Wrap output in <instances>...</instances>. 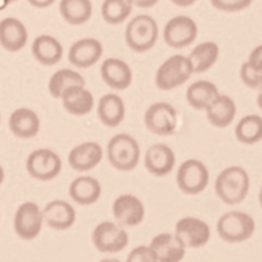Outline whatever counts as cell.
I'll list each match as a JSON object with an SVG mask.
<instances>
[{
	"label": "cell",
	"instance_id": "6da1fadb",
	"mask_svg": "<svg viewBox=\"0 0 262 262\" xmlns=\"http://www.w3.org/2000/svg\"><path fill=\"white\" fill-rule=\"evenodd\" d=\"M250 175L240 165H230L218 175L214 192L226 205H238L250 192Z\"/></svg>",
	"mask_w": 262,
	"mask_h": 262
},
{
	"label": "cell",
	"instance_id": "7a4b0ae2",
	"mask_svg": "<svg viewBox=\"0 0 262 262\" xmlns=\"http://www.w3.org/2000/svg\"><path fill=\"white\" fill-rule=\"evenodd\" d=\"M106 158L119 172H132L140 162V145L129 134H116L106 145Z\"/></svg>",
	"mask_w": 262,
	"mask_h": 262
},
{
	"label": "cell",
	"instance_id": "3957f363",
	"mask_svg": "<svg viewBox=\"0 0 262 262\" xmlns=\"http://www.w3.org/2000/svg\"><path fill=\"white\" fill-rule=\"evenodd\" d=\"M124 38L132 51L146 53L159 38V26L149 14H138L127 23Z\"/></svg>",
	"mask_w": 262,
	"mask_h": 262
},
{
	"label": "cell",
	"instance_id": "277c9868",
	"mask_svg": "<svg viewBox=\"0 0 262 262\" xmlns=\"http://www.w3.org/2000/svg\"><path fill=\"white\" fill-rule=\"evenodd\" d=\"M254 230V218L245 211H227L216 223L218 235L227 243H242L250 240Z\"/></svg>",
	"mask_w": 262,
	"mask_h": 262
},
{
	"label": "cell",
	"instance_id": "5b68a950",
	"mask_svg": "<svg viewBox=\"0 0 262 262\" xmlns=\"http://www.w3.org/2000/svg\"><path fill=\"white\" fill-rule=\"evenodd\" d=\"M192 66L188 56L173 54L159 66L154 81L161 91H172L186 83L192 75Z\"/></svg>",
	"mask_w": 262,
	"mask_h": 262
},
{
	"label": "cell",
	"instance_id": "8992f818",
	"mask_svg": "<svg viewBox=\"0 0 262 262\" xmlns=\"http://www.w3.org/2000/svg\"><path fill=\"white\" fill-rule=\"evenodd\" d=\"M26 170L37 181H51L62 172V159L50 148H38L27 156Z\"/></svg>",
	"mask_w": 262,
	"mask_h": 262
},
{
	"label": "cell",
	"instance_id": "52a82bcc",
	"mask_svg": "<svg viewBox=\"0 0 262 262\" xmlns=\"http://www.w3.org/2000/svg\"><path fill=\"white\" fill-rule=\"evenodd\" d=\"M92 245L100 253L115 254L119 253L129 245V234L124 226L113 221H102L92 230Z\"/></svg>",
	"mask_w": 262,
	"mask_h": 262
},
{
	"label": "cell",
	"instance_id": "ba28073f",
	"mask_svg": "<svg viewBox=\"0 0 262 262\" xmlns=\"http://www.w3.org/2000/svg\"><path fill=\"white\" fill-rule=\"evenodd\" d=\"M210 183L208 167L199 159L184 161L177 172V184L181 192L188 195H197L204 192Z\"/></svg>",
	"mask_w": 262,
	"mask_h": 262
},
{
	"label": "cell",
	"instance_id": "9c48e42d",
	"mask_svg": "<svg viewBox=\"0 0 262 262\" xmlns=\"http://www.w3.org/2000/svg\"><path fill=\"white\" fill-rule=\"evenodd\" d=\"M43 224V213L38 204L32 202V200H27V202H23L16 208V213H14L13 218V229L14 234L21 240H35L41 232Z\"/></svg>",
	"mask_w": 262,
	"mask_h": 262
},
{
	"label": "cell",
	"instance_id": "30bf717a",
	"mask_svg": "<svg viewBox=\"0 0 262 262\" xmlns=\"http://www.w3.org/2000/svg\"><path fill=\"white\" fill-rule=\"evenodd\" d=\"M145 127L159 137L173 135L178 126V113L175 106L167 102H154L143 116Z\"/></svg>",
	"mask_w": 262,
	"mask_h": 262
},
{
	"label": "cell",
	"instance_id": "8fae6325",
	"mask_svg": "<svg viewBox=\"0 0 262 262\" xmlns=\"http://www.w3.org/2000/svg\"><path fill=\"white\" fill-rule=\"evenodd\" d=\"M197 35H199L197 23L189 16H184V14L168 19L167 24L164 26V32H162L164 41L173 50L188 48L189 45L195 41Z\"/></svg>",
	"mask_w": 262,
	"mask_h": 262
},
{
	"label": "cell",
	"instance_id": "7c38bea8",
	"mask_svg": "<svg viewBox=\"0 0 262 262\" xmlns=\"http://www.w3.org/2000/svg\"><path fill=\"white\" fill-rule=\"evenodd\" d=\"M186 248L191 250H199L210 242L211 230L210 226L200 218L195 216H184L178 220L175 224V232H173Z\"/></svg>",
	"mask_w": 262,
	"mask_h": 262
},
{
	"label": "cell",
	"instance_id": "4fadbf2b",
	"mask_svg": "<svg viewBox=\"0 0 262 262\" xmlns=\"http://www.w3.org/2000/svg\"><path fill=\"white\" fill-rule=\"evenodd\" d=\"M112 213L118 224L124 227H135L143 223L146 210L140 197L134 194H121L115 199Z\"/></svg>",
	"mask_w": 262,
	"mask_h": 262
},
{
	"label": "cell",
	"instance_id": "5bb4252c",
	"mask_svg": "<svg viewBox=\"0 0 262 262\" xmlns=\"http://www.w3.org/2000/svg\"><path fill=\"white\" fill-rule=\"evenodd\" d=\"M103 45L100 40L86 37L76 40L69 50V62L76 69H89L102 59Z\"/></svg>",
	"mask_w": 262,
	"mask_h": 262
},
{
	"label": "cell",
	"instance_id": "9a60e30c",
	"mask_svg": "<svg viewBox=\"0 0 262 262\" xmlns=\"http://www.w3.org/2000/svg\"><path fill=\"white\" fill-rule=\"evenodd\" d=\"M145 168L154 177H167L168 173H172L177 164V156L173 149L165 145V143H154L151 145L143 159Z\"/></svg>",
	"mask_w": 262,
	"mask_h": 262
},
{
	"label": "cell",
	"instance_id": "2e32d148",
	"mask_svg": "<svg viewBox=\"0 0 262 262\" xmlns=\"http://www.w3.org/2000/svg\"><path fill=\"white\" fill-rule=\"evenodd\" d=\"M103 159V148L97 142H83L73 146L69 152V165L76 172L86 173L96 168Z\"/></svg>",
	"mask_w": 262,
	"mask_h": 262
},
{
	"label": "cell",
	"instance_id": "e0dca14e",
	"mask_svg": "<svg viewBox=\"0 0 262 262\" xmlns=\"http://www.w3.org/2000/svg\"><path fill=\"white\" fill-rule=\"evenodd\" d=\"M100 76L103 83L115 89L124 91L132 84L134 73L130 66L119 57H108L100 64Z\"/></svg>",
	"mask_w": 262,
	"mask_h": 262
},
{
	"label": "cell",
	"instance_id": "ac0fdd59",
	"mask_svg": "<svg viewBox=\"0 0 262 262\" xmlns=\"http://www.w3.org/2000/svg\"><path fill=\"white\" fill-rule=\"evenodd\" d=\"M45 224L54 230H67L76 223V210L75 207L62 199L51 200L41 208Z\"/></svg>",
	"mask_w": 262,
	"mask_h": 262
},
{
	"label": "cell",
	"instance_id": "d6986e66",
	"mask_svg": "<svg viewBox=\"0 0 262 262\" xmlns=\"http://www.w3.org/2000/svg\"><path fill=\"white\" fill-rule=\"evenodd\" d=\"M151 250L159 262H181L186 256V246L172 232H161L149 242Z\"/></svg>",
	"mask_w": 262,
	"mask_h": 262
},
{
	"label": "cell",
	"instance_id": "ffe728a7",
	"mask_svg": "<svg viewBox=\"0 0 262 262\" xmlns=\"http://www.w3.org/2000/svg\"><path fill=\"white\" fill-rule=\"evenodd\" d=\"M29 32L18 18H4L0 21V46L8 53H18L26 48Z\"/></svg>",
	"mask_w": 262,
	"mask_h": 262
},
{
	"label": "cell",
	"instance_id": "44dd1931",
	"mask_svg": "<svg viewBox=\"0 0 262 262\" xmlns=\"http://www.w3.org/2000/svg\"><path fill=\"white\" fill-rule=\"evenodd\" d=\"M62 102L64 110L69 115L73 116H86L94 108V96L89 89H86V84H76L70 86L62 92V96L59 99Z\"/></svg>",
	"mask_w": 262,
	"mask_h": 262
},
{
	"label": "cell",
	"instance_id": "7402d4cb",
	"mask_svg": "<svg viewBox=\"0 0 262 262\" xmlns=\"http://www.w3.org/2000/svg\"><path fill=\"white\" fill-rule=\"evenodd\" d=\"M69 195L76 205H94L102 197V184L97 178L91 175H80L70 183Z\"/></svg>",
	"mask_w": 262,
	"mask_h": 262
},
{
	"label": "cell",
	"instance_id": "603a6c76",
	"mask_svg": "<svg viewBox=\"0 0 262 262\" xmlns=\"http://www.w3.org/2000/svg\"><path fill=\"white\" fill-rule=\"evenodd\" d=\"M40 126L41 122L38 115L32 108H26V106L16 108L8 118V127L11 134L18 138H24V140L37 137Z\"/></svg>",
	"mask_w": 262,
	"mask_h": 262
},
{
	"label": "cell",
	"instance_id": "cb8c5ba5",
	"mask_svg": "<svg viewBox=\"0 0 262 262\" xmlns=\"http://www.w3.org/2000/svg\"><path fill=\"white\" fill-rule=\"evenodd\" d=\"M205 113L211 126L218 129H224L234 122L235 115H237V105L230 96L218 94L205 108Z\"/></svg>",
	"mask_w": 262,
	"mask_h": 262
},
{
	"label": "cell",
	"instance_id": "d4e9b609",
	"mask_svg": "<svg viewBox=\"0 0 262 262\" xmlns=\"http://www.w3.org/2000/svg\"><path fill=\"white\" fill-rule=\"evenodd\" d=\"M32 56L38 64L51 67L59 64L64 57V46L56 37L43 34L32 41Z\"/></svg>",
	"mask_w": 262,
	"mask_h": 262
},
{
	"label": "cell",
	"instance_id": "484cf974",
	"mask_svg": "<svg viewBox=\"0 0 262 262\" xmlns=\"http://www.w3.org/2000/svg\"><path fill=\"white\" fill-rule=\"evenodd\" d=\"M97 116L106 127H118L126 118V103L115 92H108L97 102Z\"/></svg>",
	"mask_w": 262,
	"mask_h": 262
},
{
	"label": "cell",
	"instance_id": "4316f807",
	"mask_svg": "<svg viewBox=\"0 0 262 262\" xmlns=\"http://www.w3.org/2000/svg\"><path fill=\"white\" fill-rule=\"evenodd\" d=\"M188 59L192 66L194 73L208 72L220 59V46L214 41H204L197 45L195 48L188 54Z\"/></svg>",
	"mask_w": 262,
	"mask_h": 262
},
{
	"label": "cell",
	"instance_id": "83f0119b",
	"mask_svg": "<svg viewBox=\"0 0 262 262\" xmlns=\"http://www.w3.org/2000/svg\"><path fill=\"white\" fill-rule=\"evenodd\" d=\"M59 13L70 26H83L92 16L91 0H59Z\"/></svg>",
	"mask_w": 262,
	"mask_h": 262
},
{
	"label": "cell",
	"instance_id": "f1b7e54d",
	"mask_svg": "<svg viewBox=\"0 0 262 262\" xmlns=\"http://www.w3.org/2000/svg\"><path fill=\"white\" fill-rule=\"evenodd\" d=\"M218 94L220 91L214 83L208 80H199L186 89V100L194 110H205Z\"/></svg>",
	"mask_w": 262,
	"mask_h": 262
},
{
	"label": "cell",
	"instance_id": "f546056e",
	"mask_svg": "<svg viewBox=\"0 0 262 262\" xmlns=\"http://www.w3.org/2000/svg\"><path fill=\"white\" fill-rule=\"evenodd\" d=\"M235 138L243 145H256L262 140V116L246 115L235 126Z\"/></svg>",
	"mask_w": 262,
	"mask_h": 262
},
{
	"label": "cell",
	"instance_id": "4dcf8cb0",
	"mask_svg": "<svg viewBox=\"0 0 262 262\" xmlns=\"http://www.w3.org/2000/svg\"><path fill=\"white\" fill-rule=\"evenodd\" d=\"M76 84H86L83 75L73 69H60L51 75V78L48 81V92L51 97L60 99L66 89Z\"/></svg>",
	"mask_w": 262,
	"mask_h": 262
},
{
	"label": "cell",
	"instance_id": "1f68e13d",
	"mask_svg": "<svg viewBox=\"0 0 262 262\" xmlns=\"http://www.w3.org/2000/svg\"><path fill=\"white\" fill-rule=\"evenodd\" d=\"M132 10V0H103L102 19L110 26H119L127 21Z\"/></svg>",
	"mask_w": 262,
	"mask_h": 262
},
{
	"label": "cell",
	"instance_id": "d6a6232c",
	"mask_svg": "<svg viewBox=\"0 0 262 262\" xmlns=\"http://www.w3.org/2000/svg\"><path fill=\"white\" fill-rule=\"evenodd\" d=\"M240 78L245 86L250 89L262 91V64H257L254 60H246L242 64L240 69Z\"/></svg>",
	"mask_w": 262,
	"mask_h": 262
},
{
	"label": "cell",
	"instance_id": "836d02e7",
	"mask_svg": "<svg viewBox=\"0 0 262 262\" xmlns=\"http://www.w3.org/2000/svg\"><path fill=\"white\" fill-rule=\"evenodd\" d=\"M211 7L224 13H238L248 8L253 0H210Z\"/></svg>",
	"mask_w": 262,
	"mask_h": 262
},
{
	"label": "cell",
	"instance_id": "e575fe53",
	"mask_svg": "<svg viewBox=\"0 0 262 262\" xmlns=\"http://www.w3.org/2000/svg\"><path fill=\"white\" fill-rule=\"evenodd\" d=\"M126 262H159L149 245H140L127 254Z\"/></svg>",
	"mask_w": 262,
	"mask_h": 262
},
{
	"label": "cell",
	"instance_id": "d590c367",
	"mask_svg": "<svg viewBox=\"0 0 262 262\" xmlns=\"http://www.w3.org/2000/svg\"><path fill=\"white\" fill-rule=\"evenodd\" d=\"M159 0H132L134 7L137 8H142V10H148V8H152L156 5Z\"/></svg>",
	"mask_w": 262,
	"mask_h": 262
},
{
	"label": "cell",
	"instance_id": "8d00e7d4",
	"mask_svg": "<svg viewBox=\"0 0 262 262\" xmlns=\"http://www.w3.org/2000/svg\"><path fill=\"white\" fill-rule=\"evenodd\" d=\"M27 2L35 8H48L56 2V0H27Z\"/></svg>",
	"mask_w": 262,
	"mask_h": 262
},
{
	"label": "cell",
	"instance_id": "74e56055",
	"mask_svg": "<svg viewBox=\"0 0 262 262\" xmlns=\"http://www.w3.org/2000/svg\"><path fill=\"white\" fill-rule=\"evenodd\" d=\"M250 60H254L257 64H262V45L256 46V48L250 53Z\"/></svg>",
	"mask_w": 262,
	"mask_h": 262
},
{
	"label": "cell",
	"instance_id": "f35d334b",
	"mask_svg": "<svg viewBox=\"0 0 262 262\" xmlns=\"http://www.w3.org/2000/svg\"><path fill=\"white\" fill-rule=\"evenodd\" d=\"M170 2L177 7H183V8H186V7H191L194 5L197 0H170Z\"/></svg>",
	"mask_w": 262,
	"mask_h": 262
},
{
	"label": "cell",
	"instance_id": "ab89813d",
	"mask_svg": "<svg viewBox=\"0 0 262 262\" xmlns=\"http://www.w3.org/2000/svg\"><path fill=\"white\" fill-rule=\"evenodd\" d=\"M4 181H5V170H4V167L0 165V186L4 184Z\"/></svg>",
	"mask_w": 262,
	"mask_h": 262
},
{
	"label": "cell",
	"instance_id": "60d3db41",
	"mask_svg": "<svg viewBox=\"0 0 262 262\" xmlns=\"http://www.w3.org/2000/svg\"><path fill=\"white\" fill-rule=\"evenodd\" d=\"M99 262H122V260H119V259H116V257H105V259H102V260H99Z\"/></svg>",
	"mask_w": 262,
	"mask_h": 262
},
{
	"label": "cell",
	"instance_id": "b9f144b4",
	"mask_svg": "<svg viewBox=\"0 0 262 262\" xmlns=\"http://www.w3.org/2000/svg\"><path fill=\"white\" fill-rule=\"evenodd\" d=\"M256 100H257V106L262 110V91L259 92V96H257V99H256Z\"/></svg>",
	"mask_w": 262,
	"mask_h": 262
},
{
	"label": "cell",
	"instance_id": "7bdbcfd3",
	"mask_svg": "<svg viewBox=\"0 0 262 262\" xmlns=\"http://www.w3.org/2000/svg\"><path fill=\"white\" fill-rule=\"evenodd\" d=\"M8 7V2L7 0H0V10H4V8H7Z\"/></svg>",
	"mask_w": 262,
	"mask_h": 262
},
{
	"label": "cell",
	"instance_id": "ee69618b",
	"mask_svg": "<svg viewBox=\"0 0 262 262\" xmlns=\"http://www.w3.org/2000/svg\"><path fill=\"white\" fill-rule=\"evenodd\" d=\"M259 204H260V208H262V188L259 191Z\"/></svg>",
	"mask_w": 262,
	"mask_h": 262
},
{
	"label": "cell",
	"instance_id": "f6af8a7d",
	"mask_svg": "<svg viewBox=\"0 0 262 262\" xmlns=\"http://www.w3.org/2000/svg\"><path fill=\"white\" fill-rule=\"evenodd\" d=\"M8 2V5H11V4H14V2H18V0H7Z\"/></svg>",
	"mask_w": 262,
	"mask_h": 262
},
{
	"label": "cell",
	"instance_id": "bcb514c9",
	"mask_svg": "<svg viewBox=\"0 0 262 262\" xmlns=\"http://www.w3.org/2000/svg\"><path fill=\"white\" fill-rule=\"evenodd\" d=\"M0 121H2V116H0Z\"/></svg>",
	"mask_w": 262,
	"mask_h": 262
}]
</instances>
